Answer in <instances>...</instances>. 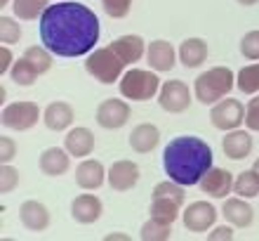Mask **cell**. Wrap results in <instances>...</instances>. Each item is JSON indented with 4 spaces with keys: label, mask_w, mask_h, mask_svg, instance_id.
Wrapping results in <instances>:
<instances>
[{
    "label": "cell",
    "mask_w": 259,
    "mask_h": 241,
    "mask_svg": "<svg viewBox=\"0 0 259 241\" xmlns=\"http://www.w3.org/2000/svg\"><path fill=\"white\" fill-rule=\"evenodd\" d=\"M40 43L57 57H88L99 43L102 24L88 5L57 0L38 19Z\"/></svg>",
    "instance_id": "1"
},
{
    "label": "cell",
    "mask_w": 259,
    "mask_h": 241,
    "mask_svg": "<svg viewBox=\"0 0 259 241\" xmlns=\"http://www.w3.org/2000/svg\"><path fill=\"white\" fill-rule=\"evenodd\" d=\"M212 159V147L196 135H179L163 149L165 175L184 187L200 185L203 175L214 165Z\"/></svg>",
    "instance_id": "2"
},
{
    "label": "cell",
    "mask_w": 259,
    "mask_h": 241,
    "mask_svg": "<svg viewBox=\"0 0 259 241\" xmlns=\"http://www.w3.org/2000/svg\"><path fill=\"white\" fill-rule=\"evenodd\" d=\"M233 88H236V74L229 66H212L198 74V78L193 81V95L205 107H212L219 99L229 97Z\"/></svg>",
    "instance_id": "3"
},
{
    "label": "cell",
    "mask_w": 259,
    "mask_h": 241,
    "mask_svg": "<svg viewBox=\"0 0 259 241\" xmlns=\"http://www.w3.org/2000/svg\"><path fill=\"white\" fill-rule=\"evenodd\" d=\"M160 78H158V71L153 69H127L123 74V78L118 81V88H120V95L125 99H132V102H149L153 97H158L160 92Z\"/></svg>",
    "instance_id": "4"
},
{
    "label": "cell",
    "mask_w": 259,
    "mask_h": 241,
    "mask_svg": "<svg viewBox=\"0 0 259 241\" xmlns=\"http://www.w3.org/2000/svg\"><path fill=\"white\" fill-rule=\"evenodd\" d=\"M125 66L127 64L116 55V50L111 45L109 48H95L85 59V71L104 85H113L120 81L125 74Z\"/></svg>",
    "instance_id": "5"
},
{
    "label": "cell",
    "mask_w": 259,
    "mask_h": 241,
    "mask_svg": "<svg viewBox=\"0 0 259 241\" xmlns=\"http://www.w3.org/2000/svg\"><path fill=\"white\" fill-rule=\"evenodd\" d=\"M38 121H42V111L35 102L21 99V102L5 104L0 111V123L5 125L7 130H17V132H26L33 125H38Z\"/></svg>",
    "instance_id": "6"
},
{
    "label": "cell",
    "mask_w": 259,
    "mask_h": 241,
    "mask_svg": "<svg viewBox=\"0 0 259 241\" xmlns=\"http://www.w3.org/2000/svg\"><path fill=\"white\" fill-rule=\"evenodd\" d=\"M210 123L222 132L236 130L245 123V107L240 99H233V97H224L219 99L217 104H212L210 109Z\"/></svg>",
    "instance_id": "7"
},
{
    "label": "cell",
    "mask_w": 259,
    "mask_h": 241,
    "mask_svg": "<svg viewBox=\"0 0 259 241\" xmlns=\"http://www.w3.org/2000/svg\"><path fill=\"white\" fill-rule=\"evenodd\" d=\"M193 90L184 81H165L158 92V104L167 114H184L193 102Z\"/></svg>",
    "instance_id": "8"
},
{
    "label": "cell",
    "mask_w": 259,
    "mask_h": 241,
    "mask_svg": "<svg viewBox=\"0 0 259 241\" xmlns=\"http://www.w3.org/2000/svg\"><path fill=\"white\" fill-rule=\"evenodd\" d=\"M95 118H97V125L104 128V130H118V128L127 125V121L132 118V109H130V104L125 99L109 97V99L99 102Z\"/></svg>",
    "instance_id": "9"
},
{
    "label": "cell",
    "mask_w": 259,
    "mask_h": 241,
    "mask_svg": "<svg viewBox=\"0 0 259 241\" xmlns=\"http://www.w3.org/2000/svg\"><path fill=\"white\" fill-rule=\"evenodd\" d=\"M217 208L212 206L210 201H193L186 206V211L182 213V222L189 232H196V234H205L207 229L214 227L217 222Z\"/></svg>",
    "instance_id": "10"
},
{
    "label": "cell",
    "mask_w": 259,
    "mask_h": 241,
    "mask_svg": "<svg viewBox=\"0 0 259 241\" xmlns=\"http://www.w3.org/2000/svg\"><path fill=\"white\" fill-rule=\"evenodd\" d=\"M233 185H236V178H233L231 170L212 165L210 170L203 175L198 187H200V192L212 196V199H226L229 194H233Z\"/></svg>",
    "instance_id": "11"
},
{
    "label": "cell",
    "mask_w": 259,
    "mask_h": 241,
    "mask_svg": "<svg viewBox=\"0 0 259 241\" xmlns=\"http://www.w3.org/2000/svg\"><path fill=\"white\" fill-rule=\"evenodd\" d=\"M106 182H109V187L113 192H130V189H135L137 182H139V165L130 159L113 161L109 165Z\"/></svg>",
    "instance_id": "12"
},
{
    "label": "cell",
    "mask_w": 259,
    "mask_h": 241,
    "mask_svg": "<svg viewBox=\"0 0 259 241\" xmlns=\"http://www.w3.org/2000/svg\"><path fill=\"white\" fill-rule=\"evenodd\" d=\"M179 59V52L175 50L170 41H163V38H158V41H151L149 48H146V62L153 71L158 74H165V71H172L175 69V64Z\"/></svg>",
    "instance_id": "13"
},
{
    "label": "cell",
    "mask_w": 259,
    "mask_h": 241,
    "mask_svg": "<svg viewBox=\"0 0 259 241\" xmlns=\"http://www.w3.org/2000/svg\"><path fill=\"white\" fill-rule=\"evenodd\" d=\"M109 178V168L97 159H82L75 168V185L85 189V192H95L106 182Z\"/></svg>",
    "instance_id": "14"
},
{
    "label": "cell",
    "mask_w": 259,
    "mask_h": 241,
    "mask_svg": "<svg viewBox=\"0 0 259 241\" xmlns=\"http://www.w3.org/2000/svg\"><path fill=\"white\" fill-rule=\"evenodd\" d=\"M102 213H104V203L95 194H78L71 201V218L78 225H92V222L102 218Z\"/></svg>",
    "instance_id": "15"
},
{
    "label": "cell",
    "mask_w": 259,
    "mask_h": 241,
    "mask_svg": "<svg viewBox=\"0 0 259 241\" xmlns=\"http://www.w3.org/2000/svg\"><path fill=\"white\" fill-rule=\"evenodd\" d=\"M75 121V111L73 107L68 102H62V99H57V102H50L45 109H42V123L45 128L52 132H64L68 130Z\"/></svg>",
    "instance_id": "16"
},
{
    "label": "cell",
    "mask_w": 259,
    "mask_h": 241,
    "mask_svg": "<svg viewBox=\"0 0 259 241\" xmlns=\"http://www.w3.org/2000/svg\"><path fill=\"white\" fill-rule=\"evenodd\" d=\"M38 168L48 178H62L71 168V154L66 147H48L38 159Z\"/></svg>",
    "instance_id": "17"
},
{
    "label": "cell",
    "mask_w": 259,
    "mask_h": 241,
    "mask_svg": "<svg viewBox=\"0 0 259 241\" xmlns=\"http://www.w3.org/2000/svg\"><path fill=\"white\" fill-rule=\"evenodd\" d=\"M95 132L85 128V125H75V128H68L66 137H64V147L68 149L71 156L75 159H88L90 154L95 152Z\"/></svg>",
    "instance_id": "18"
},
{
    "label": "cell",
    "mask_w": 259,
    "mask_h": 241,
    "mask_svg": "<svg viewBox=\"0 0 259 241\" xmlns=\"http://www.w3.org/2000/svg\"><path fill=\"white\" fill-rule=\"evenodd\" d=\"M222 215L226 222H231L233 227H250L254 220V208L250 206V199L243 196H226Z\"/></svg>",
    "instance_id": "19"
},
{
    "label": "cell",
    "mask_w": 259,
    "mask_h": 241,
    "mask_svg": "<svg viewBox=\"0 0 259 241\" xmlns=\"http://www.w3.org/2000/svg\"><path fill=\"white\" fill-rule=\"evenodd\" d=\"M252 130H243V128H236V130H229L222 140V149L231 161H243L252 154Z\"/></svg>",
    "instance_id": "20"
},
{
    "label": "cell",
    "mask_w": 259,
    "mask_h": 241,
    "mask_svg": "<svg viewBox=\"0 0 259 241\" xmlns=\"http://www.w3.org/2000/svg\"><path fill=\"white\" fill-rule=\"evenodd\" d=\"M19 220L28 232H45L50 227V211L40 201L28 199L19 206Z\"/></svg>",
    "instance_id": "21"
},
{
    "label": "cell",
    "mask_w": 259,
    "mask_h": 241,
    "mask_svg": "<svg viewBox=\"0 0 259 241\" xmlns=\"http://www.w3.org/2000/svg\"><path fill=\"white\" fill-rule=\"evenodd\" d=\"M111 48L116 50V55L120 57L127 66H132V64H137L146 55V48H149V45H146V41H144L142 36L125 33V36H118L116 41L111 43Z\"/></svg>",
    "instance_id": "22"
},
{
    "label": "cell",
    "mask_w": 259,
    "mask_h": 241,
    "mask_svg": "<svg viewBox=\"0 0 259 241\" xmlns=\"http://www.w3.org/2000/svg\"><path fill=\"white\" fill-rule=\"evenodd\" d=\"M127 142H130V147H132V152L149 154L160 145V130H158V125H153V123H139L132 128Z\"/></svg>",
    "instance_id": "23"
},
{
    "label": "cell",
    "mask_w": 259,
    "mask_h": 241,
    "mask_svg": "<svg viewBox=\"0 0 259 241\" xmlns=\"http://www.w3.org/2000/svg\"><path fill=\"white\" fill-rule=\"evenodd\" d=\"M177 52H179V62L184 64L186 69H198V66L205 64V59L210 55V48H207V43H205L203 38L193 36V38L182 41Z\"/></svg>",
    "instance_id": "24"
},
{
    "label": "cell",
    "mask_w": 259,
    "mask_h": 241,
    "mask_svg": "<svg viewBox=\"0 0 259 241\" xmlns=\"http://www.w3.org/2000/svg\"><path fill=\"white\" fill-rule=\"evenodd\" d=\"M10 7L19 21H35L50 7V0H12Z\"/></svg>",
    "instance_id": "25"
},
{
    "label": "cell",
    "mask_w": 259,
    "mask_h": 241,
    "mask_svg": "<svg viewBox=\"0 0 259 241\" xmlns=\"http://www.w3.org/2000/svg\"><path fill=\"white\" fill-rule=\"evenodd\" d=\"M149 213L153 218H160V220H167L175 225L182 218V203H177V201H172V199H165V196H153L149 206Z\"/></svg>",
    "instance_id": "26"
},
{
    "label": "cell",
    "mask_w": 259,
    "mask_h": 241,
    "mask_svg": "<svg viewBox=\"0 0 259 241\" xmlns=\"http://www.w3.org/2000/svg\"><path fill=\"white\" fill-rule=\"evenodd\" d=\"M139 236L144 241H167L172 239V222L151 215L149 220L142 225V229H139Z\"/></svg>",
    "instance_id": "27"
},
{
    "label": "cell",
    "mask_w": 259,
    "mask_h": 241,
    "mask_svg": "<svg viewBox=\"0 0 259 241\" xmlns=\"http://www.w3.org/2000/svg\"><path fill=\"white\" fill-rule=\"evenodd\" d=\"M233 194H238L243 199H254L259 196V173L254 168L243 170L236 175V185H233Z\"/></svg>",
    "instance_id": "28"
},
{
    "label": "cell",
    "mask_w": 259,
    "mask_h": 241,
    "mask_svg": "<svg viewBox=\"0 0 259 241\" xmlns=\"http://www.w3.org/2000/svg\"><path fill=\"white\" fill-rule=\"evenodd\" d=\"M38 76H40V74L35 71V66L28 62L24 55H21L19 59L14 62L12 69H10V78H12V81L17 83L19 88H31V85L38 81Z\"/></svg>",
    "instance_id": "29"
},
{
    "label": "cell",
    "mask_w": 259,
    "mask_h": 241,
    "mask_svg": "<svg viewBox=\"0 0 259 241\" xmlns=\"http://www.w3.org/2000/svg\"><path fill=\"white\" fill-rule=\"evenodd\" d=\"M236 88L243 95H257L259 92V62L247 64L236 74Z\"/></svg>",
    "instance_id": "30"
},
{
    "label": "cell",
    "mask_w": 259,
    "mask_h": 241,
    "mask_svg": "<svg viewBox=\"0 0 259 241\" xmlns=\"http://www.w3.org/2000/svg\"><path fill=\"white\" fill-rule=\"evenodd\" d=\"M24 57L33 64L35 71L42 76V74H48V71L52 69V57H55V55H52L45 45H31V48L24 50Z\"/></svg>",
    "instance_id": "31"
},
{
    "label": "cell",
    "mask_w": 259,
    "mask_h": 241,
    "mask_svg": "<svg viewBox=\"0 0 259 241\" xmlns=\"http://www.w3.org/2000/svg\"><path fill=\"white\" fill-rule=\"evenodd\" d=\"M21 24L17 21V17H7V14H0V43L3 45H14L19 43L21 38Z\"/></svg>",
    "instance_id": "32"
},
{
    "label": "cell",
    "mask_w": 259,
    "mask_h": 241,
    "mask_svg": "<svg viewBox=\"0 0 259 241\" xmlns=\"http://www.w3.org/2000/svg\"><path fill=\"white\" fill-rule=\"evenodd\" d=\"M153 196H165V199L177 201L182 206H184V201H186L184 185H179V182H175V180H170V178L163 180V182H158V185L153 187Z\"/></svg>",
    "instance_id": "33"
},
{
    "label": "cell",
    "mask_w": 259,
    "mask_h": 241,
    "mask_svg": "<svg viewBox=\"0 0 259 241\" xmlns=\"http://www.w3.org/2000/svg\"><path fill=\"white\" fill-rule=\"evenodd\" d=\"M238 50L245 59H250V62H259V28L247 31V33L240 38Z\"/></svg>",
    "instance_id": "34"
},
{
    "label": "cell",
    "mask_w": 259,
    "mask_h": 241,
    "mask_svg": "<svg viewBox=\"0 0 259 241\" xmlns=\"http://www.w3.org/2000/svg\"><path fill=\"white\" fill-rule=\"evenodd\" d=\"M19 170L12 163H0V194H10L19 187Z\"/></svg>",
    "instance_id": "35"
},
{
    "label": "cell",
    "mask_w": 259,
    "mask_h": 241,
    "mask_svg": "<svg viewBox=\"0 0 259 241\" xmlns=\"http://www.w3.org/2000/svg\"><path fill=\"white\" fill-rule=\"evenodd\" d=\"M102 7L111 19H125L132 10V0H102Z\"/></svg>",
    "instance_id": "36"
},
{
    "label": "cell",
    "mask_w": 259,
    "mask_h": 241,
    "mask_svg": "<svg viewBox=\"0 0 259 241\" xmlns=\"http://www.w3.org/2000/svg\"><path fill=\"white\" fill-rule=\"evenodd\" d=\"M245 128L252 132H259V92L245 107Z\"/></svg>",
    "instance_id": "37"
},
{
    "label": "cell",
    "mask_w": 259,
    "mask_h": 241,
    "mask_svg": "<svg viewBox=\"0 0 259 241\" xmlns=\"http://www.w3.org/2000/svg\"><path fill=\"white\" fill-rule=\"evenodd\" d=\"M17 159V142L12 137H0V163H12Z\"/></svg>",
    "instance_id": "38"
},
{
    "label": "cell",
    "mask_w": 259,
    "mask_h": 241,
    "mask_svg": "<svg viewBox=\"0 0 259 241\" xmlns=\"http://www.w3.org/2000/svg\"><path fill=\"white\" fill-rule=\"evenodd\" d=\"M207 239L210 241H231L233 239V225L226 222V225H219L212 232H207Z\"/></svg>",
    "instance_id": "39"
},
{
    "label": "cell",
    "mask_w": 259,
    "mask_h": 241,
    "mask_svg": "<svg viewBox=\"0 0 259 241\" xmlns=\"http://www.w3.org/2000/svg\"><path fill=\"white\" fill-rule=\"evenodd\" d=\"M14 62H17V59H14L10 45H3V48H0V76L10 74V69L14 66Z\"/></svg>",
    "instance_id": "40"
},
{
    "label": "cell",
    "mask_w": 259,
    "mask_h": 241,
    "mask_svg": "<svg viewBox=\"0 0 259 241\" xmlns=\"http://www.w3.org/2000/svg\"><path fill=\"white\" fill-rule=\"evenodd\" d=\"M127 234H106V241H127Z\"/></svg>",
    "instance_id": "41"
},
{
    "label": "cell",
    "mask_w": 259,
    "mask_h": 241,
    "mask_svg": "<svg viewBox=\"0 0 259 241\" xmlns=\"http://www.w3.org/2000/svg\"><path fill=\"white\" fill-rule=\"evenodd\" d=\"M238 5H243V7H252V5H257L259 0H236Z\"/></svg>",
    "instance_id": "42"
},
{
    "label": "cell",
    "mask_w": 259,
    "mask_h": 241,
    "mask_svg": "<svg viewBox=\"0 0 259 241\" xmlns=\"http://www.w3.org/2000/svg\"><path fill=\"white\" fill-rule=\"evenodd\" d=\"M7 5H12V0H0V7H7Z\"/></svg>",
    "instance_id": "43"
},
{
    "label": "cell",
    "mask_w": 259,
    "mask_h": 241,
    "mask_svg": "<svg viewBox=\"0 0 259 241\" xmlns=\"http://www.w3.org/2000/svg\"><path fill=\"white\" fill-rule=\"evenodd\" d=\"M252 168H254V170L259 173V159H257V161H254V163H252Z\"/></svg>",
    "instance_id": "44"
}]
</instances>
